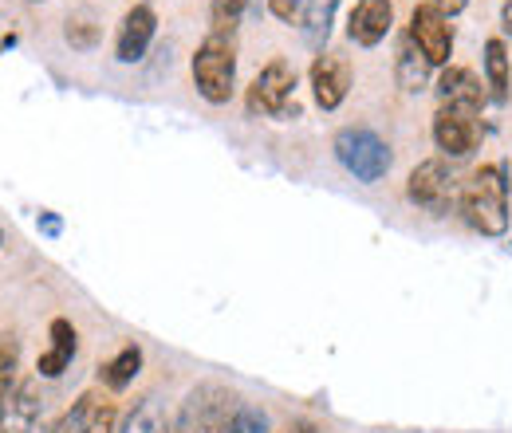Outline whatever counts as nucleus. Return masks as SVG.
I'll list each match as a JSON object with an SVG mask.
<instances>
[{
	"label": "nucleus",
	"mask_w": 512,
	"mask_h": 433,
	"mask_svg": "<svg viewBox=\"0 0 512 433\" xmlns=\"http://www.w3.org/2000/svg\"><path fill=\"white\" fill-rule=\"evenodd\" d=\"M501 24H505V32L512 36V0H505V8H501Z\"/></svg>",
	"instance_id": "obj_27"
},
{
	"label": "nucleus",
	"mask_w": 512,
	"mask_h": 433,
	"mask_svg": "<svg viewBox=\"0 0 512 433\" xmlns=\"http://www.w3.org/2000/svg\"><path fill=\"white\" fill-rule=\"evenodd\" d=\"M426 75H430V60L414 48V40L406 36V44H402V56H398V83L406 87V91H422L426 87Z\"/></svg>",
	"instance_id": "obj_19"
},
{
	"label": "nucleus",
	"mask_w": 512,
	"mask_h": 433,
	"mask_svg": "<svg viewBox=\"0 0 512 433\" xmlns=\"http://www.w3.org/2000/svg\"><path fill=\"white\" fill-rule=\"evenodd\" d=\"M245 8H249V0H213V8H209L213 32H217V36H233V28L241 24Z\"/></svg>",
	"instance_id": "obj_21"
},
{
	"label": "nucleus",
	"mask_w": 512,
	"mask_h": 433,
	"mask_svg": "<svg viewBox=\"0 0 512 433\" xmlns=\"http://www.w3.org/2000/svg\"><path fill=\"white\" fill-rule=\"evenodd\" d=\"M406 193H410V201H414V205H422L426 213H449V209L457 205V197H461L457 178H453V170H449L442 158L422 162V166L410 174Z\"/></svg>",
	"instance_id": "obj_5"
},
{
	"label": "nucleus",
	"mask_w": 512,
	"mask_h": 433,
	"mask_svg": "<svg viewBox=\"0 0 512 433\" xmlns=\"http://www.w3.org/2000/svg\"><path fill=\"white\" fill-rule=\"evenodd\" d=\"M335 158L343 162V170H351L359 182H379L390 170V150L386 142L367 130V126H347L335 134Z\"/></svg>",
	"instance_id": "obj_3"
},
{
	"label": "nucleus",
	"mask_w": 512,
	"mask_h": 433,
	"mask_svg": "<svg viewBox=\"0 0 512 433\" xmlns=\"http://www.w3.org/2000/svg\"><path fill=\"white\" fill-rule=\"evenodd\" d=\"M414 48L430 60V67H442L449 63V52H453V28H449V16L438 8V4H418L414 16H410V32Z\"/></svg>",
	"instance_id": "obj_8"
},
{
	"label": "nucleus",
	"mask_w": 512,
	"mask_h": 433,
	"mask_svg": "<svg viewBox=\"0 0 512 433\" xmlns=\"http://www.w3.org/2000/svg\"><path fill=\"white\" fill-rule=\"evenodd\" d=\"M16 371H20V343L12 335H0V398L16 386Z\"/></svg>",
	"instance_id": "obj_22"
},
{
	"label": "nucleus",
	"mask_w": 512,
	"mask_h": 433,
	"mask_svg": "<svg viewBox=\"0 0 512 433\" xmlns=\"http://www.w3.org/2000/svg\"><path fill=\"white\" fill-rule=\"evenodd\" d=\"M335 8H339V0H296V24H300V32L312 48H320L327 40Z\"/></svg>",
	"instance_id": "obj_16"
},
{
	"label": "nucleus",
	"mask_w": 512,
	"mask_h": 433,
	"mask_svg": "<svg viewBox=\"0 0 512 433\" xmlns=\"http://www.w3.org/2000/svg\"><path fill=\"white\" fill-rule=\"evenodd\" d=\"M225 433H268V418L253 406H237V414L229 418Z\"/></svg>",
	"instance_id": "obj_23"
},
{
	"label": "nucleus",
	"mask_w": 512,
	"mask_h": 433,
	"mask_svg": "<svg viewBox=\"0 0 512 433\" xmlns=\"http://www.w3.org/2000/svg\"><path fill=\"white\" fill-rule=\"evenodd\" d=\"M233 79H237V48L233 36H209L197 56H193V87L209 103H229L233 99Z\"/></svg>",
	"instance_id": "obj_2"
},
{
	"label": "nucleus",
	"mask_w": 512,
	"mask_h": 433,
	"mask_svg": "<svg viewBox=\"0 0 512 433\" xmlns=\"http://www.w3.org/2000/svg\"><path fill=\"white\" fill-rule=\"evenodd\" d=\"M138 371H142V351H138V347H123L111 363L99 367V378H103L107 390H127Z\"/></svg>",
	"instance_id": "obj_17"
},
{
	"label": "nucleus",
	"mask_w": 512,
	"mask_h": 433,
	"mask_svg": "<svg viewBox=\"0 0 512 433\" xmlns=\"http://www.w3.org/2000/svg\"><path fill=\"white\" fill-rule=\"evenodd\" d=\"M0 402H4V398H0Z\"/></svg>",
	"instance_id": "obj_31"
},
{
	"label": "nucleus",
	"mask_w": 512,
	"mask_h": 433,
	"mask_svg": "<svg viewBox=\"0 0 512 433\" xmlns=\"http://www.w3.org/2000/svg\"><path fill=\"white\" fill-rule=\"evenodd\" d=\"M0 245H4V233H0Z\"/></svg>",
	"instance_id": "obj_30"
},
{
	"label": "nucleus",
	"mask_w": 512,
	"mask_h": 433,
	"mask_svg": "<svg viewBox=\"0 0 512 433\" xmlns=\"http://www.w3.org/2000/svg\"><path fill=\"white\" fill-rule=\"evenodd\" d=\"M119 433H174V430H170L162 406L154 398H142V402H134V410L127 414V422H123Z\"/></svg>",
	"instance_id": "obj_18"
},
{
	"label": "nucleus",
	"mask_w": 512,
	"mask_h": 433,
	"mask_svg": "<svg viewBox=\"0 0 512 433\" xmlns=\"http://www.w3.org/2000/svg\"><path fill=\"white\" fill-rule=\"evenodd\" d=\"M71 359H75V327L67 319H52V347L40 355L36 371L44 378H60L71 367Z\"/></svg>",
	"instance_id": "obj_15"
},
{
	"label": "nucleus",
	"mask_w": 512,
	"mask_h": 433,
	"mask_svg": "<svg viewBox=\"0 0 512 433\" xmlns=\"http://www.w3.org/2000/svg\"><path fill=\"white\" fill-rule=\"evenodd\" d=\"M233 414H237V398L225 386L205 382V386H197L190 398L182 402L174 433H225Z\"/></svg>",
	"instance_id": "obj_4"
},
{
	"label": "nucleus",
	"mask_w": 512,
	"mask_h": 433,
	"mask_svg": "<svg viewBox=\"0 0 512 433\" xmlns=\"http://www.w3.org/2000/svg\"><path fill=\"white\" fill-rule=\"evenodd\" d=\"M292 87H296V71L288 60H272L249 87V111L253 115H272L284 119L288 103H292Z\"/></svg>",
	"instance_id": "obj_7"
},
{
	"label": "nucleus",
	"mask_w": 512,
	"mask_h": 433,
	"mask_svg": "<svg viewBox=\"0 0 512 433\" xmlns=\"http://www.w3.org/2000/svg\"><path fill=\"white\" fill-rule=\"evenodd\" d=\"M312 91H316V103L323 111H335L347 91H351V63L339 60V56H316L312 63Z\"/></svg>",
	"instance_id": "obj_11"
},
{
	"label": "nucleus",
	"mask_w": 512,
	"mask_h": 433,
	"mask_svg": "<svg viewBox=\"0 0 512 433\" xmlns=\"http://www.w3.org/2000/svg\"><path fill=\"white\" fill-rule=\"evenodd\" d=\"M434 4H438V8L446 12V16H453V12H461V8L469 4V0H434Z\"/></svg>",
	"instance_id": "obj_26"
},
{
	"label": "nucleus",
	"mask_w": 512,
	"mask_h": 433,
	"mask_svg": "<svg viewBox=\"0 0 512 433\" xmlns=\"http://www.w3.org/2000/svg\"><path fill=\"white\" fill-rule=\"evenodd\" d=\"M115 422H119L115 402L103 398V394H95V390H87L64 418L56 422L52 433H115Z\"/></svg>",
	"instance_id": "obj_10"
},
{
	"label": "nucleus",
	"mask_w": 512,
	"mask_h": 433,
	"mask_svg": "<svg viewBox=\"0 0 512 433\" xmlns=\"http://www.w3.org/2000/svg\"><path fill=\"white\" fill-rule=\"evenodd\" d=\"M461 217L481 233V237H501L509 229V182L501 166H481L465 186H461Z\"/></svg>",
	"instance_id": "obj_1"
},
{
	"label": "nucleus",
	"mask_w": 512,
	"mask_h": 433,
	"mask_svg": "<svg viewBox=\"0 0 512 433\" xmlns=\"http://www.w3.org/2000/svg\"><path fill=\"white\" fill-rule=\"evenodd\" d=\"M438 99L449 107H477L481 111L485 91H481V79L469 67H446L442 79H438Z\"/></svg>",
	"instance_id": "obj_14"
},
{
	"label": "nucleus",
	"mask_w": 512,
	"mask_h": 433,
	"mask_svg": "<svg viewBox=\"0 0 512 433\" xmlns=\"http://www.w3.org/2000/svg\"><path fill=\"white\" fill-rule=\"evenodd\" d=\"M485 75H489V87L497 99L509 95V56H505V44L501 40H489L485 44Z\"/></svg>",
	"instance_id": "obj_20"
},
{
	"label": "nucleus",
	"mask_w": 512,
	"mask_h": 433,
	"mask_svg": "<svg viewBox=\"0 0 512 433\" xmlns=\"http://www.w3.org/2000/svg\"><path fill=\"white\" fill-rule=\"evenodd\" d=\"M40 410H44V398L36 378H16V386L0 402V433H36Z\"/></svg>",
	"instance_id": "obj_9"
},
{
	"label": "nucleus",
	"mask_w": 512,
	"mask_h": 433,
	"mask_svg": "<svg viewBox=\"0 0 512 433\" xmlns=\"http://www.w3.org/2000/svg\"><path fill=\"white\" fill-rule=\"evenodd\" d=\"M154 28H158L154 8H150V4H134L127 16H123V28H119V44H115L119 60L123 63L142 60L146 48H150V40H154Z\"/></svg>",
	"instance_id": "obj_13"
},
{
	"label": "nucleus",
	"mask_w": 512,
	"mask_h": 433,
	"mask_svg": "<svg viewBox=\"0 0 512 433\" xmlns=\"http://www.w3.org/2000/svg\"><path fill=\"white\" fill-rule=\"evenodd\" d=\"M40 225H44V233H52V237L60 233V221H56V217H40Z\"/></svg>",
	"instance_id": "obj_28"
},
{
	"label": "nucleus",
	"mask_w": 512,
	"mask_h": 433,
	"mask_svg": "<svg viewBox=\"0 0 512 433\" xmlns=\"http://www.w3.org/2000/svg\"><path fill=\"white\" fill-rule=\"evenodd\" d=\"M288 433H316V426H312V422H300V426H292Z\"/></svg>",
	"instance_id": "obj_29"
},
{
	"label": "nucleus",
	"mask_w": 512,
	"mask_h": 433,
	"mask_svg": "<svg viewBox=\"0 0 512 433\" xmlns=\"http://www.w3.org/2000/svg\"><path fill=\"white\" fill-rule=\"evenodd\" d=\"M434 142L449 158H465L481 142V111L477 107H449L442 103L434 115Z\"/></svg>",
	"instance_id": "obj_6"
},
{
	"label": "nucleus",
	"mask_w": 512,
	"mask_h": 433,
	"mask_svg": "<svg viewBox=\"0 0 512 433\" xmlns=\"http://www.w3.org/2000/svg\"><path fill=\"white\" fill-rule=\"evenodd\" d=\"M67 40H71V48H91L99 40V28L83 16H75V20H67Z\"/></svg>",
	"instance_id": "obj_24"
},
{
	"label": "nucleus",
	"mask_w": 512,
	"mask_h": 433,
	"mask_svg": "<svg viewBox=\"0 0 512 433\" xmlns=\"http://www.w3.org/2000/svg\"><path fill=\"white\" fill-rule=\"evenodd\" d=\"M390 24H394V4H390V0H359V4L351 8V24H347V32H351L355 44L375 48V44H383L386 40Z\"/></svg>",
	"instance_id": "obj_12"
},
{
	"label": "nucleus",
	"mask_w": 512,
	"mask_h": 433,
	"mask_svg": "<svg viewBox=\"0 0 512 433\" xmlns=\"http://www.w3.org/2000/svg\"><path fill=\"white\" fill-rule=\"evenodd\" d=\"M268 8H272V16L296 24V0H268Z\"/></svg>",
	"instance_id": "obj_25"
}]
</instances>
